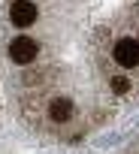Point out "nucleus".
Instances as JSON below:
<instances>
[{
	"label": "nucleus",
	"instance_id": "obj_4",
	"mask_svg": "<svg viewBox=\"0 0 139 154\" xmlns=\"http://www.w3.org/2000/svg\"><path fill=\"white\" fill-rule=\"evenodd\" d=\"M70 115H73V103L70 100H54L51 103V121H70Z\"/></svg>",
	"mask_w": 139,
	"mask_h": 154
},
{
	"label": "nucleus",
	"instance_id": "obj_5",
	"mask_svg": "<svg viewBox=\"0 0 139 154\" xmlns=\"http://www.w3.org/2000/svg\"><path fill=\"white\" fill-rule=\"evenodd\" d=\"M127 88H130V82H127V79H112V91H115V94H124Z\"/></svg>",
	"mask_w": 139,
	"mask_h": 154
},
{
	"label": "nucleus",
	"instance_id": "obj_2",
	"mask_svg": "<svg viewBox=\"0 0 139 154\" xmlns=\"http://www.w3.org/2000/svg\"><path fill=\"white\" fill-rule=\"evenodd\" d=\"M115 60L124 66V69H133L139 63V39L133 36H121L115 42Z\"/></svg>",
	"mask_w": 139,
	"mask_h": 154
},
{
	"label": "nucleus",
	"instance_id": "obj_3",
	"mask_svg": "<svg viewBox=\"0 0 139 154\" xmlns=\"http://www.w3.org/2000/svg\"><path fill=\"white\" fill-rule=\"evenodd\" d=\"M9 18H12L15 27H30L39 18V9L30 3V0H15V3L9 6Z\"/></svg>",
	"mask_w": 139,
	"mask_h": 154
},
{
	"label": "nucleus",
	"instance_id": "obj_1",
	"mask_svg": "<svg viewBox=\"0 0 139 154\" xmlns=\"http://www.w3.org/2000/svg\"><path fill=\"white\" fill-rule=\"evenodd\" d=\"M36 54H39V42H36L33 36H15V39L9 42V57H12L15 63H21V66L33 63Z\"/></svg>",
	"mask_w": 139,
	"mask_h": 154
}]
</instances>
